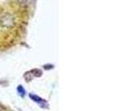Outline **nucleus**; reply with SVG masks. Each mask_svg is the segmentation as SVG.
Returning a JSON list of instances; mask_svg holds the SVG:
<instances>
[{"label": "nucleus", "mask_w": 133, "mask_h": 111, "mask_svg": "<svg viewBox=\"0 0 133 111\" xmlns=\"http://www.w3.org/2000/svg\"><path fill=\"white\" fill-rule=\"evenodd\" d=\"M20 20L21 18L18 9H14L12 7L0 9V36H12L19 28Z\"/></svg>", "instance_id": "1"}]
</instances>
